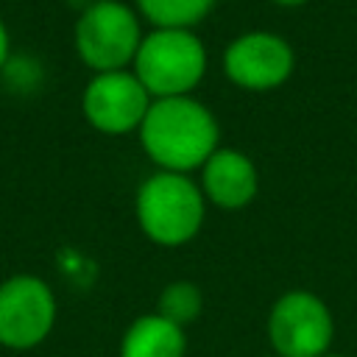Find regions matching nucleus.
Returning a JSON list of instances; mask_svg holds the SVG:
<instances>
[{"mask_svg": "<svg viewBox=\"0 0 357 357\" xmlns=\"http://www.w3.org/2000/svg\"><path fill=\"white\" fill-rule=\"evenodd\" d=\"M201 192L220 209H243L259 192V173L251 156L234 148H218L201 167Z\"/></svg>", "mask_w": 357, "mask_h": 357, "instance_id": "nucleus-9", "label": "nucleus"}, {"mask_svg": "<svg viewBox=\"0 0 357 357\" xmlns=\"http://www.w3.org/2000/svg\"><path fill=\"white\" fill-rule=\"evenodd\" d=\"M153 98L131 70L95 73L81 92L84 120L109 137L139 131Z\"/></svg>", "mask_w": 357, "mask_h": 357, "instance_id": "nucleus-7", "label": "nucleus"}, {"mask_svg": "<svg viewBox=\"0 0 357 357\" xmlns=\"http://www.w3.org/2000/svg\"><path fill=\"white\" fill-rule=\"evenodd\" d=\"M11 61V33H8V25L6 20L0 17V70Z\"/></svg>", "mask_w": 357, "mask_h": 357, "instance_id": "nucleus-13", "label": "nucleus"}, {"mask_svg": "<svg viewBox=\"0 0 357 357\" xmlns=\"http://www.w3.org/2000/svg\"><path fill=\"white\" fill-rule=\"evenodd\" d=\"M321 357H343V354H332V351H326V354H321Z\"/></svg>", "mask_w": 357, "mask_h": 357, "instance_id": "nucleus-15", "label": "nucleus"}, {"mask_svg": "<svg viewBox=\"0 0 357 357\" xmlns=\"http://www.w3.org/2000/svg\"><path fill=\"white\" fill-rule=\"evenodd\" d=\"M139 14L123 0H95L75 20V53L92 73L128 70L142 42Z\"/></svg>", "mask_w": 357, "mask_h": 357, "instance_id": "nucleus-4", "label": "nucleus"}, {"mask_svg": "<svg viewBox=\"0 0 357 357\" xmlns=\"http://www.w3.org/2000/svg\"><path fill=\"white\" fill-rule=\"evenodd\" d=\"M271 357H276V354H271Z\"/></svg>", "mask_w": 357, "mask_h": 357, "instance_id": "nucleus-16", "label": "nucleus"}, {"mask_svg": "<svg viewBox=\"0 0 357 357\" xmlns=\"http://www.w3.org/2000/svg\"><path fill=\"white\" fill-rule=\"evenodd\" d=\"M139 145L159 170L192 173L220 148L215 114L192 95L156 98L139 126Z\"/></svg>", "mask_w": 357, "mask_h": 357, "instance_id": "nucleus-1", "label": "nucleus"}, {"mask_svg": "<svg viewBox=\"0 0 357 357\" xmlns=\"http://www.w3.org/2000/svg\"><path fill=\"white\" fill-rule=\"evenodd\" d=\"M218 0H137V11L153 28H190L206 20Z\"/></svg>", "mask_w": 357, "mask_h": 357, "instance_id": "nucleus-11", "label": "nucleus"}, {"mask_svg": "<svg viewBox=\"0 0 357 357\" xmlns=\"http://www.w3.org/2000/svg\"><path fill=\"white\" fill-rule=\"evenodd\" d=\"M134 215L151 243L176 248L201 231L206 218V198L190 173L156 170L139 184Z\"/></svg>", "mask_w": 357, "mask_h": 357, "instance_id": "nucleus-2", "label": "nucleus"}, {"mask_svg": "<svg viewBox=\"0 0 357 357\" xmlns=\"http://www.w3.org/2000/svg\"><path fill=\"white\" fill-rule=\"evenodd\" d=\"M187 335L159 312L139 315L128 324L120 340V357H184Z\"/></svg>", "mask_w": 357, "mask_h": 357, "instance_id": "nucleus-10", "label": "nucleus"}, {"mask_svg": "<svg viewBox=\"0 0 357 357\" xmlns=\"http://www.w3.org/2000/svg\"><path fill=\"white\" fill-rule=\"evenodd\" d=\"M268 340L276 357H321L335 340V318L321 296L287 290L268 312Z\"/></svg>", "mask_w": 357, "mask_h": 357, "instance_id": "nucleus-5", "label": "nucleus"}, {"mask_svg": "<svg viewBox=\"0 0 357 357\" xmlns=\"http://www.w3.org/2000/svg\"><path fill=\"white\" fill-rule=\"evenodd\" d=\"M271 3H276V6H287V8H293V6H304L307 0H271Z\"/></svg>", "mask_w": 357, "mask_h": 357, "instance_id": "nucleus-14", "label": "nucleus"}, {"mask_svg": "<svg viewBox=\"0 0 357 357\" xmlns=\"http://www.w3.org/2000/svg\"><path fill=\"white\" fill-rule=\"evenodd\" d=\"M206 47L190 28H153L142 36L131 73L151 98H181L206 75Z\"/></svg>", "mask_w": 357, "mask_h": 357, "instance_id": "nucleus-3", "label": "nucleus"}, {"mask_svg": "<svg viewBox=\"0 0 357 357\" xmlns=\"http://www.w3.org/2000/svg\"><path fill=\"white\" fill-rule=\"evenodd\" d=\"M59 304L53 287L36 273H14L0 282V346L28 351L47 340Z\"/></svg>", "mask_w": 357, "mask_h": 357, "instance_id": "nucleus-6", "label": "nucleus"}, {"mask_svg": "<svg viewBox=\"0 0 357 357\" xmlns=\"http://www.w3.org/2000/svg\"><path fill=\"white\" fill-rule=\"evenodd\" d=\"M156 312L162 318H167L170 324L187 329L204 312V293H201V287L195 282L176 279V282H170V284L162 287Z\"/></svg>", "mask_w": 357, "mask_h": 357, "instance_id": "nucleus-12", "label": "nucleus"}, {"mask_svg": "<svg viewBox=\"0 0 357 357\" xmlns=\"http://www.w3.org/2000/svg\"><path fill=\"white\" fill-rule=\"evenodd\" d=\"M296 67L290 42L273 31H245L229 42L223 53L226 78L248 92H268L282 86Z\"/></svg>", "mask_w": 357, "mask_h": 357, "instance_id": "nucleus-8", "label": "nucleus"}]
</instances>
